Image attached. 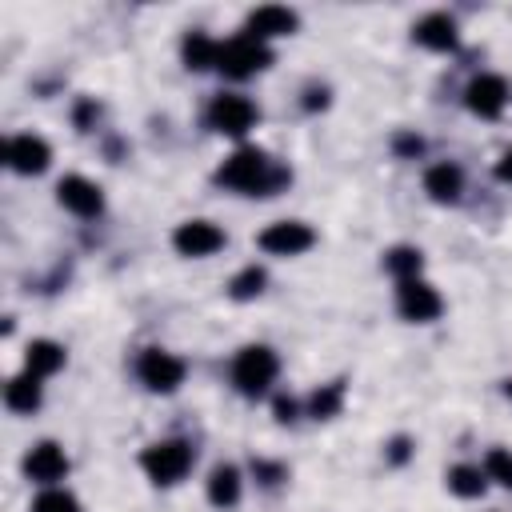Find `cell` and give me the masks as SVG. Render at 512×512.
<instances>
[{"label":"cell","instance_id":"17","mask_svg":"<svg viewBox=\"0 0 512 512\" xmlns=\"http://www.w3.org/2000/svg\"><path fill=\"white\" fill-rule=\"evenodd\" d=\"M60 368H64V348L56 340H32L24 348V372L44 380V376H56Z\"/></svg>","mask_w":512,"mask_h":512},{"label":"cell","instance_id":"16","mask_svg":"<svg viewBox=\"0 0 512 512\" xmlns=\"http://www.w3.org/2000/svg\"><path fill=\"white\" fill-rule=\"evenodd\" d=\"M460 188H464V176H460V168L456 164H432L428 172H424V192L436 200V204H452L456 196H460Z\"/></svg>","mask_w":512,"mask_h":512},{"label":"cell","instance_id":"31","mask_svg":"<svg viewBox=\"0 0 512 512\" xmlns=\"http://www.w3.org/2000/svg\"><path fill=\"white\" fill-rule=\"evenodd\" d=\"M508 396H512V384H508Z\"/></svg>","mask_w":512,"mask_h":512},{"label":"cell","instance_id":"30","mask_svg":"<svg viewBox=\"0 0 512 512\" xmlns=\"http://www.w3.org/2000/svg\"><path fill=\"white\" fill-rule=\"evenodd\" d=\"M388 456H392V460L400 464V460L408 456V440H392V452H388Z\"/></svg>","mask_w":512,"mask_h":512},{"label":"cell","instance_id":"29","mask_svg":"<svg viewBox=\"0 0 512 512\" xmlns=\"http://www.w3.org/2000/svg\"><path fill=\"white\" fill-rule=\"evenodd\" d=\"M496 176H500L504 184H512V148H508V152L496 160Z\"/></svg>","mask_w":512,"mask_h":512},{"label":"cell","instance_id":"14","mask_svg":"<svg viewBox=\"0 0 512 512\" xmlns=\"http://www.w3.org/2000/svg\"><path fill=\"white\" fill-rule=\"evenodd\" d=\"M296 12L292 8H280V4H260L256 12H248V20H244V32L248 36H256V40H272V36H292L296 32Z\"/></svg>","mask_w":512,"mask_h":512},{"label":"cell","instance_id":"24","mask_svg":"<svg viewBox=\"0 0 512 512\" xmlns=\"http://www.w3.org/2000/svg\"><path fill=\"white\" fill-rule=\"evenodd\" d=\"M260 288H264V268H256V264H248L244 272H236L232 284H228L232 300H252V296H260Z\"/></svg>","mask_w":512,"mask_h":512},{"label":"cell","instance_id":"2","mask_svg":"<svg viewBox=\"0 0 512 512\" xmlns=\"http://www.w3.org/2000/svg\"><path fill=\"white\" fill-rule=\"evenodd\" d=\"M276 372H280V360L268 344H244L232 360V384H236V392H244L252 400L272 388Z\"/></svg>","mask_w":512,"mask_h":512},{"label":"cell","instance_id":"13","mask_svg":"<svg viewBox=\"0 0 512 512\" xmlns=\"http://www.w3.org/2000/svg\"><path fill=\"white\" fill-rule=\"evenodd\" d=\"M172 244L180 256H212L224 248V232L212 224V220H184L176 232H172Z\"/></svg>","mask_w":512,"mask_h":512},{"label":"cell","instance_id":"23","mask_svg":"<svg viewBox=\"0 0 512 512\" xmlns=\"http://www.w3.org/2000/svg\"><path fill=\"white\" fill-rule=\"evenodd\" d=\"M384 268L392 272V280H396V284H400V280H412V276H420V252H416V248H408V244L388 248Z\"/></svg>","mask_w":512,"mask_h":512},{"label":"cell","instance_id":"8","mask_svg":"<svg viewBox=\"0 0 512 512\" xmlns=\"http://www.w3.org/2000/svg\"><path fill=\"white\" fill-rule=\"evenodd\" d=\"M312 228L308 224H300V220H276V224H268L260 236H256V244L268 252V256H300V252H308L312 248Z\"/></svg>","mask_w":512,"mask_h":512},{"label":"cell","instance_id":"10","mask_svg":"<svg viewBox=\"0 0 512 512\" xmlns=\"http://www.w3.org/2000/svg\"><path fill=\"white\" fill-rule=\"evenodd\" d=\"M64 472H68V456H64V448L56 440H40L24 456V476L36 480V484H44V488H56L64 480Z\"/></svg>","mask_w":512,"mask_h":512},{"label":"cell","instance_id":"1","mask_svg":"<svg viewBox=\"0 0 512 512\" xmlns=\"http://www.w3.org/2000/svg\"><path fill=\"white\" fill-rule=\"evenodd\" d=\"M216 184H224V188H232L240 196H276L288 184V168H280L260 148H236L216 168Z\"/></svg>","mask_w":512,"mask_h":512},{"label":"cell","instance_id":"3","mask_svg":"<svg viewBox=\"0 0 512 512\" xmlns=\"http://www.w3.org/2000/svg\"><path fill=\"white\" fill-rule=\"evenodd\" d=\"M192 460H196V452H192L188 440H156V444H148L140 452V468L148 472L152 484H176V480H184L188 468H192Z\"/></svg>","mask_w":512,"mask_h":512},{"label":"cell","instance_id":"18","mask_svg":"<svg viewBox=\"0 0 512 512\" xmlns=\"http://www.w3.org/2000/svg\"><path fill=\"white\" fill-rule=\"evenodd\" d=\"M4 404H8L12 412H32V408L40 404V376H32V372L12 376V380L4 384Z\"/></svg>","mask_w":512,"mask_h":512},{"label":"cell","instance_id":"28","mask_svg":"<svg viewBox=\"0 0 512 512\" xmlns=\"http://www.w3.org/2000/svg\"><path fill=\"white\" fill-rule=\"evenodd\" d=\"M276 420H280V424L296 420V400H288V396H276Z\"/></svg>","mask_w":512,"mask_h":512},{"label":"cell","instance_id":"4","mask_svg":"<svg viewBox=\"0 0 512 512\" xmlns=\"http://www.w3.org/2000/svg\"><path fill=\"white\" fill-rule=\"evenodd\" d=\"M272 64V48L248 32L232 36V40H220V56H216V68L232 80H244V76H256Z\"/></svg>","mask_w":512,"mask_h":512},{"label":"cell","instance_id":"27","mask_svg":"<svg viewBox=\"0 0 512 512\" xmlns=\"http://www.w3.org/2000/svg\"><path fill=\"white\" fill-rule=\"evenodd\" d=\"M252 472H256L260 484H280V480H284V468H280V464H268V460H256Z\"/></svg>","mask_w":512,"mask_h":512},{"label":"cell","instance_id":"5","mask_svg":"<svg viewBox=\"0 0 512 512\" xmlns=\"http://www.w3.org/2000/svg\"><path fill=\"white\" fill-rule=\"evenodd\" d=\"M252 124H256V108L240 92H220L208 104V128L220 132V136H244Z\"/></svg>","mask_w":512,"mask_h":512},{"label":"cell","instance_id":"21","mask_svg":"<svg viewBox=\"0 0 512 512\" xmlns=\"http://www.w3.org/2000/svg\"><path fill=\"white\" fill-rule=\"evenodd\" d=\"M448 488H452L460 500H476V496L488 488V476H484V468H476V464H456V468L448 472Z\"/></svg>","mask_w":512,"mask_h":512},{"label":"cell","instance_id":"20","mask_svg":"<svg viewBox=\"0 0 512 512\" xmlns=\"http://www.w3.org/2000/svg\"><path fill=\"white\" fill-rule=\"evenodd\" d=\"M216 56H220V40L204 36V32H188L184 36V64L192 72H204V68H216Z\"/></svg>","mask_w":512,"mask_h":512},{"label":"cell","instance_id":"7","mask_svg":"<svg viewBox=\"0 0 512 512\" xmlns=\"http://www.w3.org/2000/svg\"><path fill=\"white\" fill-rule=\"evenodd\" d=\"M396 308H400L404 320H412V324H428V320L440 316L444 300H440V292H436L428 280L412 276V280H400V284H396Z\"/></svg>","mask_w":512,"mask_h":512},{"label":"cell","instance_id":"19","mask_svg":"<svg viewBox=\"0 0 512 512\" xmlns=\"http://www.w3.org/2000/svg\"><path fill=\"white\" fill-rule=\"evenodd\" d=\"M208 500L216 508H232L240 500V472L232 464H216L208 476Z\"/></svg>","mask_w":512,"mask_h":512},{"label":"cell","instance_id":"6","mask_svg":"<svg viewBox=\"0 0 512 512\" xmlns=\"http://www.w3.org/2000/svg\"><path fill=\"white\" fill-rule=\"evenodd\" d=\"M136 376L152 392H176L184 384V360L164 348H144L136 360Z\"/></svg>","mask_w":512,"mask_h":512},{"label":"cell","instance_id":"11","mask_svg":"<svg viewBox=\"0 0 512 512\" xmlns=\"http://www.w3.org/2000/svg\"><path fill=\"white\" fill-rule=\"evenodd\" d=\"M56 200H60V208H68V212L80 216V220H92V216H100V208H104L100 184H92L88 176H64V180L56 184Z\"/></svg>","mask_w":512,"mask_h":512},{"label":"cell","instance_id":"22","mask_svg":"<svg viewBox=\"0 0 512 512\" xmlns=\"http://www.w3.org/2000/svg\"><path fill=\"white\" fill-rule=\"evenodd\" d=\"M340 404H344V384H340V380L320 384V388L312 392V400H308V416L328 420V416H336V412H340Z\"/></svg>","mask_w":512,"mask_h":512},{"label":"cell","instance_id":"12","mask_svg":"<svg viewBox=\"0 0 512 512\" xmlns=\"http://www.w3.org/2000/svg\"><path fill=\"white\" fill-rule=\"evenodd\" d=\"M464 104H468L476 116L496 120V116L504 112V104H508V84H504V76L480 72V76H476V80L464 88Z\"/></svg>","mask_w":512,"mask_h":512},{"label":"cell","instance_id":"25","mask_svg":"<svg viewBox=\"0 0 512 512\" xmlns=\"http://www.w3.org/2000/svg\"><path fill=\"white\" fill-rule=\"evenodd\" d=\"M484 476L496 480L500 488H512V452L508 448H492L484 456Z\"/></svg>","mask_w":512,"mask_h":512},{"label":"cell","instance_id":"9","mask_svg":"<svg viewBox=\"0 0 512 512\" xmlns=\"http://www.w3.org/2000/svg\"><path fill=\"white\" fill-rule=\"evenodd\" d=\"M48 160H52V148H48L40 136H32V132L8 136V144H4V164H8L12 172H20V176H36V172H44Z\"/></svg>","mask_w":512,"mask_h":512},{"label":"cell","instance_id":"15","mask_svg":"<svg viewBox=\"0 0 512 512\" xmlns=\"http://www.w3.org/2000/svg\"><path fill=\"white\" fill-rule=\"evenodd\" d=\"M412 40L424 44V48H432V52H452L456 40H460V36H456V20H452L448 12H428V16L416 20Z\"/></svg>","mask_w":512,"mask_h":512},{"label":"cell","instance_id":"26","mask_svg":"<svg viewBox=\"0 0 512 512\" xmlns=\"http://www.w3.org/2000/svg\"><path fill=\"white\" fill-rule=\"evenodd\" d=\"M32 512H80L76 496L64 492V488H44L36 500H32Z\"/></svg>","mask_w":512,"mask_h":512}]
</instances>
